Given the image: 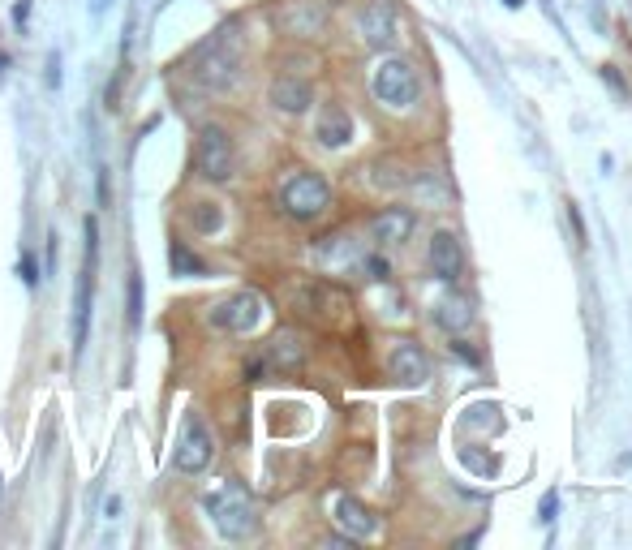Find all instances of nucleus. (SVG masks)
Wrapping results in <instances>:
<instances>
[{
  "instance_id": "1",
  "label": "nucleus",
  "mask_w": 632,
  "mask_h": 550,
  "mask_svg": "<svg viewBox=\"0 0 632 550\" xmlns=\"http://www.w3.org/2000/svg\"><path fill=\"white\" fill-rule=\"evenodd\" d=\"M190 74L198 86H207V91H228V86L241 78V35H237L233 22L198 43L194 56H190Z\"/></svg>"
},
{
  "instance_id": "2",
  "label": "nucleus",
  "mask_w": 632,
  "mask_h": 550,
  "mask_svg": "<svg viewBox=\"0 0 632 550\" xmlns=\"http://www.w3.org/2000/svg\"><path fill=\"white\" fill-rule=\"evenodd\" d=\"M203 508L211 516V525L220 529V538L228 542H246L258 533V503L241 482H224L220 490H211Z\"/></svg>"
},
{
  "instance_id": "3",
  "label": "nucleus",
  "mask_w": 632,
  "mask_h": 550,
  "mask_svg": "<svg viewBox=\"0 0 632 550\" xmlns=\"http://www.w3.org/2000/svg\"><path fill=\"white\" fill-rule=\"evenodd\" d=\"M370 91H375V99L383 108L409 112L422 99V78L405 56H383V61L375 65V74H370Z\"/></svg>"
},
{
  "instance_id": "4",
  "label": "nucleus",
  "mask_w": 632,
  "mask_h": 550,
  "mask_svg": "<svg viewBox=\"0 0 632 550\" xmlns=\"http://www.w3.org/2000/svg\"><path fill=\"white\" fill-rule=\"evenodd\" d=\"M280 207L289 220L297 224H314L319 215L332 207V185H327V177H319V172H293L289 181L280 185Z\"/></svg>"
},
{
  "instance_id": "5",
  "label": "nucleus",
  "mask_w": 632,
  "mask_h": 550,
  "mask_svg": "<svg viewBox=\"0 0 632 550\" xmlns=\"http://www.w3.org/2000/svg\"><path fill=\"white\" fill-rule=\"evenodd\" d=\"M82 271H78V297H74V357L86 349V331H91V301H95V263H99V224L86 220L82 224Z\"/></svg>"
},
{
  "instance_id": "6",
  "label": "nucleus",
  "mask_w": 632,
  "mask_h": 550,
  "mask_svg": "<svg viewBox=\"0 0 632 550\" xmlns=\"http://www.w3.org/2000/svg\"><path fill=\"white\" fill-rule=\"evenodd\" d=\"M194 168H198V177H207V181H228V177H233L237 151H233V138H228L220 125H203V129H198Z\"/></svg>"
},
{
  "instance_id": "7",
  "label": "nucleus",
  "mask_w": 632,
  "mask_h": 550,
  "mask_svg": "<svg viewBox=\"0 0 632 550\" xmlns=\"http://www.w3.org/2000/svg\"><path fill=\"white\" fill-rule=\"evenodd\" d=\"M215 456V439L207 422L198 413H185L181 417V434H177V447H172V465L181 473H203Z\"/></svg>"
},
{
  "instance_id": "8",
  "label": "nucleus",
  "mask_w": 632,
  "mask_h": 550,
  "mask_svg": "<svg viewBox=\"0 0 632 550\" xmlns=\"http://www.w3.org/2000/svg\"><path fill=\"white\" fill-rule=\"evenodd\" d=\"M357 35H362L366 48L392 52L396 39H400V18H396L392 0H366V5L357 9Z\"/></svg>"
},
{
  "instance_id": "9",
  "label": "nucleus",
  "mask_w": 632,
  "mask_h": 550,
  "mask_svg": "<svg viewBox=\"0 0 632 550\" xmlns=\"http://www.w3.org/2000/svg\"><path fill=\"white\" fill-rule=\"evenodd\" d=\"M258 318H263V297H258L254 288H241V293L224 297L220 306L211 310V327L228 331V336H246V331L258 327Z\"/></svg>"
},
{
  "instance_id": "10",
  "label": "nucleus",
  "mask_w": 632,
  "mask_h": 550,
  "mask_svg": "<svg viewBox=\"0 0 632 550\" xmlns=\"http://www.w3.org/2000/svg\"><path fill=\"white\" fill-rule=\"evenodd\" d=\"M430 271H435L443 284H456L465 275V250L448 228H439V233L430 237Z\"/></svg>"
},
{
  "instance_id": "11",
  "label": "nucleus",
  "mask_w": 632,
  "mask_h": 550,
  "mask_svg": "<svg viewBox=\"0 0 632 550\" xmlns=\"http://www.w3.org/2000/svg\"><path fill=\"white\" fill-rule=\"evenodd\" d=\"M332 516H336V525L344 529V538H353V542H362V538H375V533H379V520H375V512H370L362 499H353V495H336V503H332Z\"/></svg>"
},
{
  "instance_id": "12",
  "label": "nucleus",
  "mask_w": 632,
  "mask_h": 550,
  "mask_svg": "<svg viewBox=\"0 0 632 550\" xmlns=\"http://www.w3.org/2000/svg\"><path fill=\"white\" fill-rule=\"evenodd\" d=\"M387 370H392V379L396 383H405V387H422L426 383V374H430V361L422 353V344H413V340H400L392 357H387Z\"/></svg>"
},
{
  "instance_id": "13",
  "label": "nucleus",
  "mask_w": 632,
  "mask_h": 550,
  "mask_svg": "<svg viewBox=\"0 0 632 550\" xmlns=\"http://www.w3.org/2000/svg\"><path fill=\"white\" fill-rule=\"evenodd\" d=\"M413 224H418V215L409 207H383L379 215H370V237L379 245H405Z\"/></svg>"
},
{
  "instance_id": "14",
  "label": "nucleus",
  "mask_w": 632,
  "mask_h": 550,
  "mask_svg": "<svg viewBox=\"0 0 632 550\" xmlns=\"http://www.w3.org/2000/svg\"><path fill=\"white\" fill-rule=\"evenodd\" d=\"M263 366L289 374V370H301L306 366V344H301L297 331H276L267 340V353H263Z\"/></svg>"
},
{
  "instance_id": "15",
  "label": "nucleus",
  "mask_w": 632,
  "mask_h": 550,
  "mask_svg": "<svg viewBox=\"0 0 632 550\" xmlns=\"http://www.w3.org/2000/svg\"><path fill=\"white\" fill-rule=\"evenodd\" d=\"M314 138H319L327 151L349 147V142H353V117H349V112H344L340 104H327V108L319 112V125H314Z\"/></svg>"
},
{
  "instance_id": "16",
  "label": "nucleus",
  "mask_w": 632,
  "mask_h": 550,
  "mask_svg": "<svg viewBox=\"0 0 632 550\" xmlns=\"http://www.w3.org/2000/svg\"><path fill=\"white\" fill-rule=\"evenodd\" d=\"M271 104H276L280 112H306L310 104H314V91H310V82L306 78H276V86H271Z\"/></svg>"
},
{
  "instance_id": "17",
  "label": "nucleus",
  "mask_w": 632,
  "mask_h": 550,
  "mask_svg": "<svg viewBox=\"0 0 632 550\" xmlns=\"http://www.w3.org/2000/svg\"><path fill=\"white\" fill-rule=\"evenodd\" d=\"M430 318H435V327H443L448 336H461V331L473 327V301L469 297H443Z\"/></svg>"
},
{
  "instance_id": "18",
  "label": "nucleus",
  "mask_w": 632,
  "mask_h": 550,
  "mask_svg": "<svg viewBox=\"0 0 632 550\" xmlns=\"http://www.w3.org/2000/svg\"><path fill=\"white\" fill-rule=\"evenodd\" d=\"M323 22H327V9L314 5V0H297L293 9H284V26H289L293 35H301V39H314L323 31Z\"/></svg>"
},
{
  "instance_id": "19",
  "label": "nucleus",
  "mask_w": 632,
  "mask_h": 550,
  "mask_svg": "<svg viewBox=\"0 0 632 550\" xmlns=\"http://www.w3.org/2000/svg\"><path fill=\"white\" fill-rule=\"evenodd\" d=\"M168 267H172V275H190V280H198V275H207V263L190 250V245H181V241H172V250H168Z\"/></svg>"
},
{
  "instance_id": "20",
  "label": "nucleus",
  "mask_w": 632,
  "mask_h": 550,
  "mask_svg": "<svg viewBox=\"0 0 632 550\" xmlns=\"http://www.w3.org/2000/svg\"><path fill=\"white\" fill-rule=\"evenodd\" d=\"M190 220H194V228H198V233H220V224H224V211L215 207V202H194Z\"/></svg>"
},
{
  "instance_id": "21",
  "label": "nucleus",
  "mask_w": 632,
  "mask_h": 550,
  "mask_svg": "<svg viewBox=\"0 0 632 550\" xmlns=\"http://www.w3.org/2000/svg\"><path fill=\"white\" fill-rule=\"evenodd\" d=\"M125 318H129V327H142V275L134 271L129 275V310H125Z\"/></svg>"
},
{
  "instance_id": "22",
  "label": "nucleus",
  "mask_w": 632,
  "mask_h": 550,
  "mask_svg": "<svg viewBox=\"0 0 632 550\" xmlns=\"http://www.w3.org/2000/svg\"><path fill=\"white\" fill-rule=\"evenodd\" d=\"M598 74H602V82H607V86H611V91H615V95H620V99H628V82L620 78V69H615V65H602V69H598Z\"/></svg>"
},
{
  "instance_id": "23",
  "label": "nucleus",
  "mask_w": 632,
  "mask_h": 550,
  "mask_svg": "<svg viewBox=\"0 0 632 550\" xmlns=\"http://www.w3.org/2000/svg\"><path fill=\"white\" fill-rule=\"evenodd\" d=\"M43 82H48V91L61 86V52H48V74H43Z\"/></svg>"
},
{
  "instance_id": "24",
  "label": "nucleus",
  "mask_w": 632,
  "mask_h": 550,
  "mask_svg": "<svg viewBox=\"0 0 632 550\" xmlns=\"http://www.w3.org/2000/svg\"><path fill=\"white\" fill-rule=\"evenodd\" d=\"M99 207H112V185H108V168L99 164Z\"/></svg>"
},
{
  "instance_id": "25",
  "label": "nucleus",
  "mask_w": 632,
  "mask_h": 550,
  "mask_svg": "<svg viewBox=\"0 0 632 550\" xmlns=\"http://www.w3.org/2000/svg\"><path fill=\"white\" fill-rule=\"evenodd\" d=\"M452 353H456V357H465L469 366H478V361H482V357H478V349H469L465 340H452Z\"/></svg>"
},
{
  "instance_id": "26",
  "label": "nucleus",
  "mask_w": 632,
  "mask_h": 550,
  "mask_svg": "<svg viewBox=\"0 0 632 550\" xmlns=\"http://www.w3.org/2000/svg\"><path fill=\"white\" fill-rule=\"evenodd\" d=\"M555 512H559V495L547 490V495H542V520H555Z\"/></svg>"
},
{
  "instance_id": "27",
  "label": "nucleus",
  "mask_w": 632,
  "mask_h": 550,
  "mask_svg": "<svg viewBox=\"0 0 632 550\" xmlns=\"http://www.w3.org/2000/svg\"><path fill=\"white\" fill-rule=\"evenodd\" d=\"M366 271L375 275V280H387V275H392V267H387L383 258H366Z\"/></svg>"
},
{
  "instance_id": "28",
  "label": "nucleus",
  "mask_w": 632,
  "mask_h": 550,
  "mask_svg": "<svg viewBox=\"0 0 632 550\" xmlns=\"http://www.w3.org/2000/svg\"><path fill=\"white\" fill-rule=\"evenodd\" d=\"M22 280H26V284H31V288L39 284V271H35V258H31V254H26V258H22Z\"/></svg>"
},
{
  "instance_id": "29",
  "label": "nucleus",
  "mask_w": 632,
  "mask_h": 550,
  "mask_svg": "<svg viewBox=\"0 0 632 550\" xmlns=\"http://www.w3.org/2000/svg\"><path fill=\"white\" fill-rule=\"evenodd\" d=\"M568 220H572V228H577V237L585 241V224H581V211H577V202H568Z\"/></svg>"
},
{
  "instance_id": "30",
  "label": "nucleus",
  "mask_w": 632,
  "mask_h": 550,
  "mask_svg": "<svg viewBox=\"0 0 632 550\" xmlns=\"http://www.w3.org/2000/svg\"><path fill=\"white\" fill-rule=\"evenodd\" d=\"M26 13H31V0H18V9H13V18L26 22Z\"/></svg>"
},
{
  "instance_id": "31",
  "label": "nucleus",
  "mask_w": 632,
  "mask_h": 550,
  "mask_svg": "<svg viewBox=\"0 0 632 550\" xmlns=\"http://www.w3.org/2000/svg\"><path fill=\"white\" fill-rule=\"evenodd\" d=\"M108 5H112V0H95V5H91V13H104Z\"/></svg>"
},
{
  "instance_id": "32",
  "label": "nucleus",
  "mask_w": 632,
  "mask_h": 550,
  "mask_svg": "<svg viewBox=\"0 0 632 550\" xmlns=\"http://www.w3.org/2000/svg\"><path fill=\"white\" fill-rule=\"evenodd\" d=\"M5 69H9V56H5V52H0V74H5Z\"/></svg>"
},
{
  "instance_id": "33",
  "label": "nucleus",
  "mask_w": 632,
  "mask_h": 550,
  "mask_svg": "<svg viewBox=\"0 0 632 550\" xmlns=\"http://www.w3.org/2000/svg\"><path fill=\"white\" fill-rule=\"evenodd\" d=\"M504 5H508V9H521V5H525V0H504Z\"/></svg>"
}]
</instances>
